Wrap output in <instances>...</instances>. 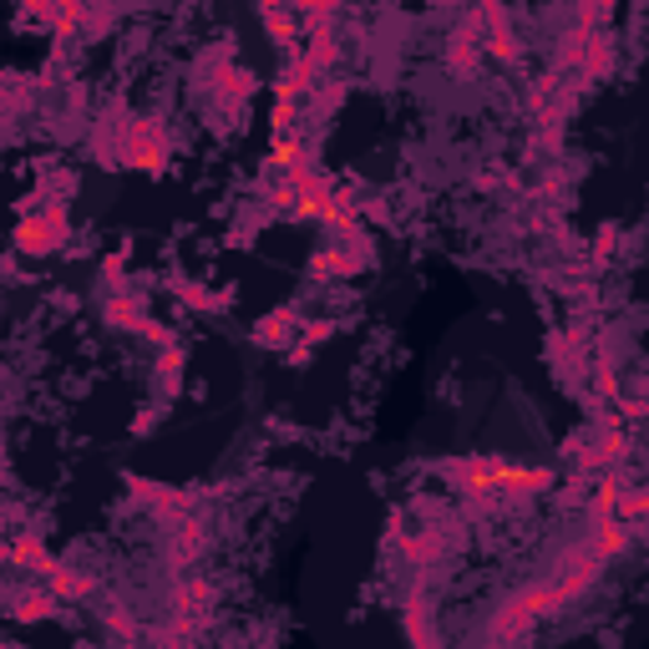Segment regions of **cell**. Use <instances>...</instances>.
<instances>
[{
    "mask_svg": "<svg viewBox=\"0 0 649 649\" xmlns=\"http://www.w3.org/2000/svg\"><path fill=\"white\" fill-rule=\"evenodd\" d=\"M127 488H133V497H143V503L163 507V513H178V507L188 503L183 492H172V488H158V482H143V478H127Z\"/></svg>",
    "mask_w": 649,
    "mask_h": 649,
    "instance_id": "cell-17",
    "label": "cell"
},
{
    "mask_svg": "<svg viewBox=\"0 0 649 649\" xmlns=\"http://www.w3.org/2000/svg\"><path fill=\"white\" fill-rule=\"evenodd\" d=\"M259 15H265V26H269V36H275L279 41V46H284V52H300V31H294V15L290 11H279V5H265V11H259Z\"/></svg>",
    "mask_w": 649,
    "mask_h": 649,
    "instance_id": "cell-18",
    "label": "cell"
},
{
    "mask_svg": "<svg viewBox=\"0 0 649 649\" xmlns=\"http://www.w3.org/2000/svg\"><path fill=\"white\" fill-rule=\"evenodd\" d=\"M447 61H451L457 71H472V61H478V36H472V26H462L457 36H451Z\"/></svg>",
    "mask_w": 649,
    "mask_h": 649,
    "instance_id": "cell-19",
    "label": "cell"
},
{
    "mask_svg": "<svg viewBox=\"0 0 649 649\" xmlns=\"http://www.w3.org/2000/svg\"><path fill=\"white\" fill-rule=\"evenodd\" d=\"M61 614V598L52 594V589H26V594L11 598V619L15 624H46Z\"/></svg>",
    "mask_w": 649,
    "mask_h": 649,
    "instance_id": "cell-7",
    "label": "cell"
},
{
    "mask_svg": "<svg viewBox=\"0 0 649 649\" xmlns=\"http://www.w3.org/2000/svg\"><path fill=\"white\" fill-rule=\"evenodd\" d=\"M107 629H112V635H122V639H133L137 624H133V614H127V609H107Z\"/></svg>",
    "mask_w": 649,
    "mask_h": 649,
    "instance_id": "cell-25",
    "label": "cell"
},
{
    "mask_svg": "<svg viewBox=\"0 0 649 649\" xmlns=\"http://www.w3.org/2000/svg\"><path fill=\"white\" fill-rule=\"evenodd\" d=\"M46 589H52L56 598H87L92 594V573H81V569H71V563L56 558V569L46 573Z\"/></svg>",
    "mask_w": 649,
    "mask_h": 649,
    "instance_id": "cell-13",
    "label": "cell"
},
{
    "mask_svg": "<svg viewBox=\"0 0 649 649\" xmlns=\"http://www.w3.org/2000/svg\"><path fill=\"white\" fill-rule=\"evenodd\" d=\"M573 67H579L589 81H594V77H604V71L614 67V46H609V36H583L579 61H573Z\"/></svg>",
    "mask_w": 649,
    "mask_h": 649,
    "instance_id": "cell-14",
    "label": "cell"
},
{
    "mask_svg": "<svg viewBox=\"0 0 649 649\" xmlns=\"http://www.w3.org/2000/svg\"><path fill=\"white\" fill-rule=\"evenodd\" d=\"M254 87H259V77H254L249 67H228L224 81H219V97H224L228 107H239V102H249L254 97Z\"/></svg>",
    "mask_w": 649,
    "mask_h": 649,
    "instance_id": "cell-16",
    "label": "cell"
},
{
    "mask_svg": "<svg viewBox=\"0 0 649 649\" xmlns=\"http://www.w3.org/2000/svg\"><path fill=\"white\" fill-rule=\"evenodd\" d=\"M102 315H107V325H118V331H137V335H143V325L153 320L143 305H137V300H127V294H112Z\"/></svg>",
    "mask_w": 649,
    "mask_h": 649,
    "instance_id": "cell-15",
    "label": "cell"
},
{
    "mask_svg": "<svg viewBox=\"0 0 649 649\" xmlns=\"http://www.w3.org/2000/svg\"><path fill=\"white\" fill-rule=\"evenodd\" d=\"M411 649H437V629H432V609H426L422 594H406V609H401Z\"/></svg>",
    "mask_w": 649,
    "mask_h": 649,
    "instance_id": "cell-10",
    "label": "cell"
},
{
    "mask_svg": "<svg viewBox=\"0 0 649 649\" xmlns=\"http://www.w3.org/2000/svg\"><path fill=\"white\" fill-rule=\"evenodd\" d=\"M294 325H300V315H294L290 305H284V310H269V315L249 331V340H254V345H265V350H284V345H290V335H294Z\"/></svg>",
    "mask_w": 649,
    "mask_h": 649,
    "instance_id": "cell-8",
    "label": "cell"
},
{
    "mask_svg": "<svg viewBox=\"0 0 649 649\" xmlns=\"http://www.w3.org/2000/svg\"><path fill=\"white\" fill-rule=\"evenodd\" d=\"M492 649H513V645H503V639H497V645H492Z\"/></svg>",
    "mask_w": 649,
    "mask_h": 649,
    "instance_id": "cell-27",
    "label": "cell"
},
{
    "mask_svg": "<svg viewBox=\"0 0 649 649\" xmlns=\"http://www.w3.org/2000/svg\"><path fill=\"white\" fill-rule=\"evenodd\" d=\"M432 553H441V538H406V558H416V563H426Z\"/></svg>",
    "mask_w": 649,
    "mask_h": 649,
    "instance_id": "cell-24",
    "label": "cell"
},
{
    "mask_svg": "<svg viewBox=\"0 0 649 649\" xmlns=\"http://www.w3.org/2000/svg\"><path fill=\"white\" fill-rule=\"evenodd\" d=\"M598 569H604V563H598V558L589 553V544H583V548H573V553L563 558V573L553 579L558 598H563V604H573V598H579L583 589H589V583L598 579Z\"/></svg>",
    "mask_w": 649,
    "mask_h": 649,
    "instance_id": "cell-5",
    "label": "cell"
},
{
    "mask_svg": "<svg viewBox=\"0 0 649 649\" xmlns=\"http://www.w3.org/2000/svg\"><path fill=\"white\" fill-rule=\"evenodd\" d=\"M614 249V228H604V234H598V244H594V254H598V259H604V254H609Z\"/></svg>",
    "mask_w": 649,
    "mask_h": 649,
    "instance_id": "cell-26",
    "label": "cell"
},
{
    "mask_svg": "<svg viewBox=\"0 0 649 649\" xmlns=\"http://www.w3.org/2000/svg\"><path fill=\"white\" fill-rule=\"evenodd\" d=\"M163 396H172V391H178V381H183V356H178V350H172L168 345V356H163Z\"/></svg>",
    "mask_w": 649,
    "mask_h": 649,
    "instance_id": "cell-22",
    "label": "cell"
},
{
    "mask_svg": "<svg viewBox=\"0 0 649 649\" xmlns=\"http://www.w3.org/2000/svg\"><path fill=\"white\" fill-rule=\"evenodd\" d=\"M503 457H457V462H441L437 472L441 478H451L457 488L467 492V497H478V503H488L492 482H497V472H503Z\"/></svg>",
    "mask_w": 649,
    "mask_h": 649,
    "instance_id": "cell-4",
    "label": "cell"
},
{
    "mask_svg": "<svg viewBox=\"0 0 649 649\" xmlns=\"http://www.w3.org/2000/svg\"><path fill=\"white\" fill-rule=\"evenodd\" d=\"M11 563H21V569H36L41 579H46V573L56 569V558L46 553V544H41V533H21V538H15L11 544Z\"/></svg>",
    "mask_w": 649,
    "mask_h": 649,
    "instance_id": "cell-12",
    "label": "cell"
},
{
    "mask_svg": "<svg viewBox=\"0 0 649 649\" xmlns=\"http://www.w3.org/2000/svg\"><path fill=\"white\" fill-rule=\"evenodd\" d=\"M645 513H649V492L645 488L619 492V503H614V517H619V523H639Z\"/></svg>",
    "mask_w": 649,
    "mask_h": 649,
    "instance_id": "cell-20",
    "label": "cell"
},
{
    "mask_svg": "<svg viewBox=\"0 0 649 649\" xmlns=\"http://www.w3.org/2000/svg\"><path fill=\"white\" fill-rule=\"evenodd\" d=\"M629 538H635V528H629V523H619V517H609V523H594L589 553H594L598 563H609V558H619L624 548H629Z\"/></svg>",
    "mask_w": 649,
    "mask_h": 649,
    "instance_id": "cell-11",
    "label": "cell"
},
{
    "mask_svg": "<svg viewBox=\"0 0 649 649\" xmlns=\"http://www.w3.org/2000/svg\"><path fill=\"white\" fill-rule=\"evenodd\" d=\"M320 340H331V325H325V320H315V325H305V345L294 350V360H310V350H315Z\"/></svg>",
    "mask_w": 649,
    "mask_h": 649,
    "instance_id": "cell-23",
    "label": "cell"
},
{
    "mask_svg": "<svg viewBox=\"0 0 649 649\" xmlns=\"http://www.w3.org/2000/svg\"><path fill=\"white\" fill-rule=\"evenodd\" d=\"M478 21L488 26V41H482V46H488L497 61H513V56H517V36H513V26H507V11H503V5H482Z\"/></svg>",
    "mask_w": 649,
    "mask_h": 649,
    "instance_id": "cell-6",
    "label": "cell"
},
{
    "mask_svg": "<svg viewBox=\"0 0 649 649\" xmlns=\"http://www.w3.org/2000/svg\"><path fill=\"white\" fill-rule=\"evenodd\" d=\"M569 609L563 598H558L553 583H533V589H517L513 598H503V609L492 614V635L503 639V645H517V639H528V629L548 614Z\"/></svg>",
    "mask_w": 649,
    "mask_h": 649,
    "instance_id": "cell-1",
    "label": "cell"
},
{
    "mask_svg": "<svg viewBox=\"0 0 649 649\" xmlns=\"http://www.w3.org/2000/svg\"><path fill=\"white\" fill-rule=\"evenodd\" d=\"M71 239V219H67V203H41L36 213H26L15 224V249L21 254H52Z\"/></svg>",
    "mask_w": 649,
    "mask_h": 649,
    "instance_id": "cell-3",
    "label": "cell"
},
{
    "mask_svg": "<svg viewBox=\"0 0 649 649\" xmlns=\"http://www.w3.org/2000/svg\"><path fill=\"white\" fill-rule=\"evenodd\" d=\"M178 294H183L188 305H199V310H224L228 305V294H209V290H199V284H178Z\"/></svg>",
    "mask_w": 649,
    "mask_h": 649,
    "instance_id": "cell-21",
    "label": "cell"
},
{
    "mask_svg": "<svg viewBox=\"0 0 649 649\" xmlns=\"http://www.w3.org/2000/svg\"><path fill=\"white\" fill-rule=\"evenodd\" d=\"M573 447H579V457L589 467H614L624 457V451H629V437H624V426H604V432H598V441L594 447H583V441H573Z\"/></svg>",
    "mask_w": 649,
    "mask_h": 649,
    "instance_id": "cell-9",
    "label": "cell"
},
{
    "mask_svg": "<svg viewBox=\"0 0 649 649\" xmlns=\"http://www.w3.org/2000/svg\"><path fill=\"white\" fill-rule=\"evenodd\" d=\"M122 168H143V172H163L168 168V127L158 118H137L122 127V147H118Z\"/></svg>",
    "mask_w": 649,
    "mask_h": 649,
    "instance_id": "cell-2",
    "label": "cell"
}]
</instances>
